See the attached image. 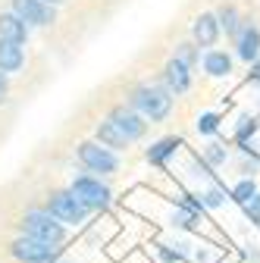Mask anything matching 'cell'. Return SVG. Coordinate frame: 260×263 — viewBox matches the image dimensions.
Masks as SVG:
<instances>
[{
  "mask_svg": "<svg viewBox=\"0 0 260 263\" xmlns=\"http://www.w3.org/2000/svg\"><path fill=\"white\" fill-rule=\"evenodd\" d=\"M125 104L132 107V110H138V113L147 119V125H160V122L170 119L176 97L166 91L163 82H151V79H144V82H138L132 91H128V101H125Z\"/></svg>",
  "mask_w": 260,
  "mask_h": 263,
  "instance_id": "cell-1",
  "label": "cell"
},
{
  "mask_svg": "<svg viewBox=\"0 0 260 263\" xmlns=\"http://www.w3.org/2000/svg\"><path fill=\"white\" fill-rule=\"evenodd\" d=\"M19 226H22V235L38 238V241H44L50 248H60L63 241H66V226H63L47 207H28L22 213Z\"/></svg>",
  "mask_w": 260,
  "mask_h": 263,
  "instance_id": "cell-2",
  "label": "cell"
},
{
  "mask_svg": "<svg viewBox=\"0 0 260 263\" xmlns=\"http://www.w3.org/2000/svg\"><path fill=\"white\" fill-rule=\"evenodd\" d=\"M76 157H79V163H82V170H85V173L101 176V179L116 176L119 166H122V163H119V154L110 151V147H104V144H97L94 138L79 141V144H76Z\"/></svg>",
  "mask_w": 260,
  "mask_h": 263,
  "instance_id": "cell-3",
  "label": "cell"
},
{
  "mask_svg": "<svg viewBox=\"0 0 260 263\" xmlns=\"http://www.w3.org/2000/svg\"><path fill=\"white\" fill-rule=\"evenodd\" d=\"M69 191L79 197V201H82L88 210H107L110 201H113L110 185H107L101 176H91V173H79V176H72Z\"/></svg>",
  "mask_w": 260,
  "mask_h": 263,
  "instance_id": "cell-4",
  "label": "cell"
},
{
  "mask_svg": "<svg viewBox=\"0 0 260 263\" xmlns=\"http://www.w3.org/2000/svg\"><path fill=\"white\" fill-rule=\"evenodd\" d=\"M47 210H50L63 226H85V219H88V213H91L69 188H53V191L47 194Z\"/></svg>",
  "mask_w": 260,
  "mask_h": 263,
  "instance_id": "cell-5",
  "label": "cell"
},
{
  "mask_svg": "<svg viewBox=\"0 0 260 263\" xmlns=\"http://www.w3.org/2000/svg\"><path fill=\"white\" fill-rule=\"evenodd\" d=\"M107 119L128 138V144H138V141H144V135H147V119H144L138 110H132L125 101L113 104V107L107 110Z\"/></svg>",
  "mask_w": 260,
  "mask_h": 263,
  "instance_id": "cell-6",
  "label": "cell"
},
{
  "mask_svg": "<svg viewBox=\"0 0 260 263\" xmlns=\"http://www.w3.org/2000/svg\"><path fill=\"white\" fill-rule=\"evenodd\" d=\"M10 254L19 263H53L60 257V248H50L38 238H28V235H19L10 241Z\"/></svg>",
  "mask_w": 260,
  "mask_h": 263,
  "instance_id": "cell-7",
  "label": "cell"
},
{
  "mask_svg": "<svg viewBox=\"0 0 260 263\" xmlns=\"http://www.w3.org/2000/svg\"><path fill=\"white\" fill-rule=\"evenodd\" d=\"M10 10L28 28H47L57 22V7H47L44 0H10Z\"/></svg>",
  "mask_w": 260,
  "mask_h": 263,
  "instance_id": "cell-8",
  "label": "cell"
},
{
  "mask_svg": "<svg viewBox=\"0 0 260 263\" xmlns=\"http://www.w3.org/2000/svg\"><path fill=\"white\" fill-rule=\"evenodd\" d=\"M219 35H222V28H219V22H216V13L201 10L198 16L191 19V41H194V47H198L201 53L210 50V47H216Z\"/></svg>",
  "mask_w": 260,
  "mask_h": 263,
  "instance_id": "cell-9",
  "label": "cell"
},
{
  "mask_svg": "<svg viewBox=\"0 0 260 263\" xmlns=\"http://www.w3.org/2000/svg\"><path fill=\"white\" fill-rule=\"evenodd\" d=\"M160 82L166 85V91H170L173 97H182V94H188L191 85H194V69H188L185 63H179L176 57H170V60L163 63V69H160Z\"/></svg>",
  "mask_w": 260,
  "mask_h": 263,
  "instance_id": "cell-10",
  "label": "cell"
},
{
  "mask_svg": "<svg viewBox=\"0 0 260 263\" xmlns=\"http://www.w3.org/2000/svg\"><path fill=\"white\" fill-rule=\"evenodd\" d=\"M232 47H235V57H238L242 63H248V66L260 57V25H257L254 19H245V22H242L238 35L232 38Z\"/></svg>",
  "mask_w": 260,
  "mask_h": 263,
  "instance_id": "cell-11",
  "label": "cell"
},
{
  "mask_svg": "<svg viewBox=\"0 0 260 263\" xmlns=\"http://www.w3.org/2000/svg\"><path fill=\"white\" fill-rule=\"evenodd\" d=\"M201 69H204L207 79H229L232 69H235V57L222 47H210V50L201 53Z\"/></svg>",
  "mask_w": 260,
  "mask_h": 263,
  "instance_id": "cell-12",
  "label": "cell"
},
{
  "mask_svg": "<svg viewBox=\"0 0 260 263\" xmlns=\"http://www.w3.org/2000/svg\"><path fill=\"white\" fill-rule=\"evenodd\" d=\"M28 38H31V28L13 13V10H4L0 13V41H13V44H28Z\"/></svg>",
  "mask_w": 260,
  "mask_h": 263,
  "instance_id": "cell-13",
  "label": "cell"
},
{
  "mask_svg": "<svg viewBox=\"0 0 260 263\" xmlns=\"http://www.w3.org/2000/svg\"><path fill=\"white\" fill-rule=\"evenodd\" d=\"M94 141L97 144H104V147H110V151H116V154H122V151H128L132 144H128V138L122 135V132L104 116V119H97V125H94Z\"/></svg>",
  "mask_w": 260,
  "mask_h": 263,
  "instance_id": "cell-14",
  "label": "cell"
},
{
  "mask_svg": "<svg viewBox=\"0 0 260 263\" xmlns=\"http://www.w3.org/2000/svg\"><path fill=\"white\" fill-rule=\"evenodd\" d=\"M25 69V47L13 41H0V72L16 76Z\"/></svg>",
  "mask_w": 260,
  "mask_h": 263,
  "instance_id": "cell-15",
  "label": "cell"
},
{
  "mask_svg": "<svg viewBox=\"0 0 260 263\" xmlns=\"http://www.w3.org/2000/svg\"><path fill=\"white\" fill-rule=\"evenodd\" d=\"M179 147H182V141H179L176 135H166V138L154 141V144L144 151V157H147L151 166H166V160H170L173 154H179Z\"/></svg>",
  "mask_w": 260,
  "mask_h": 263,
  "instance_id": "cell-16",
  "label": "cell"
},
{
  "mask_svg": "<svg viewBox=\"0 0 260 263\" xmlns=\"http://www.w3.org/2000/svg\"><path fill=\"white\" fill-rule=\"evenodd\" d=\"M216 22H219V28H222L226 38H235L238 28H242V22H245V16H242V10L235 4H222L216 10Z\"/></svg>",
  "mask_w": 260,
  "mask_h": 263,
  "instance_id": "cell-17",
  "label": "cell"
},
{
  "mask_svg": "<svg viewBox=\"0 0 260 263\" xmlns=\"http://www.w3.org/2000/svg\"><path fill=\"white\" fill-rule=\"evenodd\" d=\"M201 160L207 163L210 170H216V166H226V163H229V147H226L222 141H210V144L201 151Z\"/></svg>",
  "mask_w": 260,
  "mask_h": 263,
  "instance_id": "cell-18",
  "label": "cell"
},
{
  "mask_svg": "<svg viewBox=\"0 0 260 263\" xmlns=\"http://www.w3.org/2000/svg\"><path fill=\"white\" fill-rule=\"evenodd\" d=\"M173 57H176L179 63H185L188 69H198V66H201V50L194 47L191 38H188V41H179V44L173 47Z\"/></svg>",
  "mask_w": 260,
  "mask_h": 263,
  "instance_id": "cell-19",
  "label": "cell"
},
{
  "mask_svg": "<svg viewBox=\"0 0 260 263\" xmlns=\"http://www.w3.org/2000/svg\"><path fill=\"white\" fill-rule=\"evenodd\" d=\"M219 125H222V116H219V113H213V110H207V113H201L198 119H194V132H198V135H204V138L216 135Z\"/></svg>",
  "mask_w": 260,
  "mask_h": 263,
  "instance_id": "cell-20",
  "label": "cell"
},
{
  "mask_svg": "<svg viewBox=\"0 0 260 263\" xmlns=\"http://www.w3.org/2000/svg\"><path fill=\"white\" fill-rule=\"evenodd\" d=\"M254 194H257V185H254V179H251V176H245L242 182H235V185L229 188V197H232L235 204H242V207H245V204L251 201Z\"/></svg>",
  "mask_w": 260,
  "mask_h": 263,
  "instance_id": "cell-21",
  "label": "cell"
},
{
  "mask_svg": "<svg viewBox=\"0 0 260 263\" xmlns=\"http://www.w3.org/2000/svg\"><path fill=\"white\" fill-rule=\"evenodd\" d=\"M198 201H201V207H222V204H226V188L216 185V182H210V185L198 194Z\"/></svg>",
  "mask_w": 260,
  "mask_h": 263,
  "instance_id": "cell-22",
  "label": "cell"
},
{
  "mask_svg": "<svg viewBox=\"0 0 260 263\" xmlns=\"http://www.w3.org/2000/svg\"><path fill=\"white\" fill-rule=\"evenodd\" d=\"M254 132H257V119H254L251 113H242L238 128H235V141H238V144H248V135H254Z\"/></svg>",
  "mask_w": 260,
  "mask_h": 263,
  "instance_id": "cell-23",
  "label": "cell"
},
{
  "mask_svg": "<svg viewBox=\"0 0 260 263\" xmlns=\"http://www.w3.org/2000/svg\"><path fill=\"white\" fill-rule=\"evenodd\" d=\"M245 213H248V216H251V219H254V222L260 226V194H254L251 201L245 204Z\"/></svg>",
  "mask_w": 260,
  "mask_h": 263,
  "instance_id": "cell-24",
  "label": "cell"
},
{
  "mask_svg": "<svg viewBox=\"0 0 260 263\" xmlns=\"http://www.w3.org/2000/svg\"><path fill=\"white\" fill-rule=\"evenodd\" d=\"M7 101H10V76L0 72V107H4Z\"/></svg>",
  "mask_w": 260,
  "mask_h": 263,
  "instance_id": "cell-25",
  "label": "cell"
},
{
  "mask_svg": "<svg viewBox=\"0 0 260 263\" xmlns=\"http://www.w3.org/2000/svg\"><path fill=\"white\" fill-rule=\"evenodd\" d=\"M160 257H163V260H170V263H173V260H179L182 254H179V251H173V248H160Z\"/></svg>",
  "mask_w": 260,
  "mask_h": 263,
  "instance_id": "cell-26",
  "label": "cell"
},
{
  "mask_svg": "<svg viewBox=\"0 0 260 263\" xmlns=\"http://www.w3.org/2000/svg\"><path fill=\"white\" fill-rule=\"evenodd\" d=\"M251 82H254V85H260V57L251 63Z\"/></svg>",
  "mask_w": 260,
  "mask_h": 263,
  "instance_id": "cell-27",
  "label": "cell"
},
{
  "mask_svg": "<svg viewBox=\"0 0 260 263\" xmlns=\"http://www.w3.org/2000/svg\"><path fill=\"white\" fill-rule=\"evenodd\" d=\"M44 4H47V7H57V10H60L63 4H69V0H44Z\"/></svg>",
  "mask_w": 260,
  "mask_h": 263,
  "instance_id": "cell-28",
  "label": "cell"
}]
</instances>
